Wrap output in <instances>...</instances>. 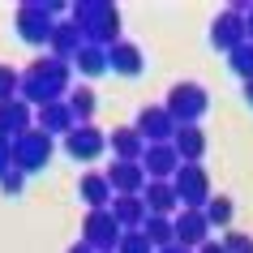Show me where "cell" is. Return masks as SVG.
<instances>
[{
	"mask_svg": "<svg viewBox=\"0 0 253 253\" xmlns=\"http://www.w3.org/2000/svg\"><path fill=\"white\" fill-rule=\"evenodd\" d=\"M47 155H52V137L47 133H22V142H17V163L22 168H39Z\"/></svg>",
	"mask_w": 253,
	"mask_h": 253,
	"instance_id": "7",
	"label": "cell"
},
{
	"mask_svg": "<svg viewBox=\"0 0 253 253\" xmlns=\"http://www.w3.org/2000/svg\"><path fill=\"white\" fill-rule=\"evenodd\" d=\"M223 249H227V253H253V240H249V236H240V232H232Z\"/></svg>",
	"mask_w": 253,
	"mask_h": 253,
	"instance_id": "27",
	"label": "cell"
},
{
	"mask_svg": "<svg viewBox=\"0 0 253 253\" xmlns=\"http://www.w3.org/2000/svg\"><path fill=\"white\" fill-rule=\"evenodd\" d=\"M211 39H214V47H223V52H236L240 43H249V39H245V9H240V4H236V9H227V13H219Z\"/></svg>",
	"mask_w": 253,
	"mask_h": 253,
	"instance_id": "4",
	"label": "cell"
},
{
	"mask_svg": "<svg viewBox=\"0 0 253 253\" xmlns=\"http://www.w3.org/2000/svg\"><path fill=\"white\" fill-rule=\"evenodd\" d=\"M86 245H90V249H103V253L120 245L116 219H112L107 211H94V214H90V223H86Z\"/></svg>",
	"mask_w": 253,
	"mask_h": 253,
	"instance_id": "6",
	"label": "cell"
},
{
	"mask_svg": "<svg viewBox=\"0 0 253 253\" xmlns=\"http://www.w3.org/2000/svg\"><path fill=\"white\" fill-rule=\"evenodd\" d=\"M245 99H249V103H253V82H245Z\"/></svg>",
	"mask_w": 253,
	"mask_h": 253,
	"instance_id": "35",
	"label": "cell"
},
{
	"mask_svg": "<svg viewBox=\"0 0 253 253\" xmlns=\"http://www.w3.org/2000/svg\"><path fill=\"white\" fill-rule=\"evenodd\" d=\"M116 249H120V253H150V240L142 236V232H137V236H125V240L116 245Z\"/></svg>",
	"mask_w": 253,
	"mask_h": 253,
	"instance_id": "25",
	"label": "cell"
},
{
	"mask_svg": "<svg viewBox=\"0 0 253 253\" xmlns=\"http://www.w3.org/2000/svg\"><path fill=\"white\" fill-rule=\"evenodd\" d=\"M0 129H4V133H22V129H26V107L22 103H4L0 107Z\"/></svg>",
	"mask_w": 253,
	"mask_h": 253,
	"instance_id": "21",
	"label": "cell"
},
{
	"mask_svg": "<svg viewBox=\"0 0 253 253\" xmlns=\"http://www.w3.org/2000/svg\"><path fill=\"white\" fill-rule=\"evenodd\" d=\"M56 47H60V52H69V47H73V30H60V35H56Z\"/></svg>",
	"mask_w": 253,
	"mask_h": 253,
	"instance_id": "29",
	"label": "cell"
},
{
	"mask_svg": "<svg viewBox=\"0 0 253 253\" xmlns=\"http://www.w3.org/2000/svg\"><path fill=\"white\" fill-rule=\"evenodd\" d=\"M69 112H73V116H82V120H90V112H94V94H90V90H78Z\"/></svg>",
	"mask_w": 253,
	"mask_h": 253,
	"instance_id": "24",
	"label": "cell"
},
{
	"mask_svg": "<svg viewBox=\"0 0 253 253\" xmlns=\"http://www.w3.org/2000/svg\"><path fill=\"white\" fill-rule=\"evenodd\" d=\"M112 69H120V73H137V69H142V56H137V47H129V43H116V47H112Z\"/></svg>",
	"mask_w": 253,
	"mask_h": 253,
	"instance_id": "17",
	"label": "cell"
},
{
	"mask_svg": "<svg viewBox=\"0 0 253 253\" xmlns=\"http://www.w3.org/2000/svg\"><path fill=\"white\" fill-rule=\"evenodd\" d=\"M176 245H185V249H193V245H206V236H211V223H206V214L202 211H185L180 219H176Z\"/></svg>",
	"mask_w": 253,
	"mask_h": 253,
	"instance_id": "5",
	"label": "cell"
},
{
	"mask_svg": "<svg viewBox=\"0 0 253 253\" xmlns=\"http://www.w3.org/2000/svg\"><path fill=\"white\" fill-rule=\"evenodd\" d=\"M198 253H227V249H223V245H214V240H206V245H202Z\"/></svg>",
	"mask_w": 253,
	"mask_h": 253,
	"instance_id": "32",
	"label": "cell"
},
{
	"mask_svg": "<svg viewBox=\"0 0 253 253\" xmlns=\"http://www.w3.org/2000/svg\"><path fill=\"white\" fill-rule=\"evenodd\" d=\"M47 30H52V22H39V13H35V9H22V35H26V39H47Z\"/></svg>",
	"mask_w": 253,
	"mask_h": 253,
	"instance_id": "22",
	"label": "cell"
},
{
	"mask_svg": "<svg viewBox=\"0 0 253 253\" xmlns=\"http://www.w3.org/2000/svg\"><path fill=\"white\" fill-rule=\"evenodd\" d=\"M146 202H150V211H155V214H168L176 206V189L163 185V180H155V185L146 189Z\"/></svg>",
	"mask_w": 253,
	"mask_h": 253,
	"instance_id": "15",
	"label": "cell"
},
{
	"mask_svg": "<svg viewBox=\"0 0 253 253\" xmlns=\"http://www.w3.org/2000/svg\"><path fill=\"white\" fill-rule=\"evenodd\" d=\"M4 155H9V150H4V142H0V163H4Z\"/></svg>",
	"mask_w": 253,
	"mask_h": 253,
	"instance_id": "36",
	"label": "cell"
},
{
	"mask_svg": "<svg viewBox=\"0 0 253 253\" xmlns=\"http://www.w3.org/2000/svg\"><path fill=\"white\" fill-rule=\"evenodd\" d=\"M245 39L253 43V9H245Z\"/></svg>",
	"mask_w": 253,
	"mask_h": 253,
	"instance_id": "31",
	"label": "cell"
},
{
	"mask_svg": "<svg viewBox=\"0 0 253 253\" xmlns=\"http://www.w3.org/2000/svg\"><path fill=\"white\" fill-rule=\"evenodd\" d=\"M202 214H206V223H219V227H227V223H232V202H227V198H211Z\"/></svg>",
	"mask_w": 253,
	"mask_h": 253,
	"instance_id": "23",
	"label": "cell"
},
{
	"mask_svg": "<svg viewBox=\"0 0 253 253\" xmlns=\"http://www.w3.org/2000/svg\"><path fill=\"white\" fill-rule=\"evenodd\" d=\"M146 168L155 176H168V172H176V150H168V146H150V155H146Z\"/></svg>",
	"mask_w": 253,
	"mask_h": 253,
	"instance_id": "19",
	"label": "cell"
},
{
	"mask_svg": "<svg viewBox=\"0 0 253 253\" xmlns=\"http://www.w3.org/2000/svg\"><path fill=\"white\" fill-rule=\"evenodd\" d=\"M13 86H17L13 69H0V99H9V94H13Z\"/></svg>",
	"mask_w": 253,
	"mask_h": 253,
	"instance_id": "28",
	"label": "cell"
},
{
	"mask_svg": "<svg viewBox=\"0 0 253 253\" xmlns=\"http://www.w3.org/2000/svg\"><path fill=\"white\" fill-rule=\"evenodd\" d=\"M99 146H103V137L94 133L90 125H82V129H73V133H69V150H73L78 159H94V155H99Z\"/></svg>",
	"mask_w": 253,
	"mask_h": 253,
	"instance_id": "12",
	"label": "cell"
},
{
	"mask_svg": "<svg viewBox=\"0 0 253 253\" xmlns=\"http://www.w3.org/2000/svg\"><path fill=\"white\" fill-rule=\"evenodd\" d=\"M78 60H82V69H86V73H99V69H103V56L94 52V47H86V52H78Z\"/></svg>",
	"mask_w": 253,
	"mask_h": 253,
	"instance_id": "26",
	"label": "cell"
},
{
	"mask_svg": "<svg viewBox=\"0 0 253 253\" xmlns=\"http://www.w3.org/2000/svg\"><path fill=\"white\" fill-rule=\"evenodd\" d=\"M142 236L150 240V245H159V249H168V245H176V227L163 219V214H150L146 227H142Z\"/></svg>",
	"mask_w": 253,
	"mask_h": 253,
	"instance_id": "13",
	"label": "cell"
},
{
	"mask_svg": "<svg viewBox=\"0 0 253 253\" xmlns=\"http://www.w3.org/2000/svg\"><path fill=\"white\" fill-rule=\"evenodd\" d=\"M107 189H112V185H107V176H86V180H82V198L99 211V206L107 202Z\"/></svg>",
	"mask_w": 253,
	"mask_h": 253,
	"instance_id": "20",
	"label": "cell"
},
{
	"mask_svg": "<svg viewBox=\"0 0 253 253\" xmlns=\"http://www.w3.org/2000/svg\"><path fill=\"white\" fill-rule=\"evenodd\" d=\"M176 202H185L189 211H198L211 202V180L202 172L198 163H180L176 168Z\"/></svg>",
	"mask_w": 253,
	"mask_h": 253,
	"instance_id": "1",
	"label": "cell"
},
{
	"mask_svg": "<svg viewBox=\"0 0 253 253\" xmlns=\"http://www.w3.org/2000/svg\"><path fill=\"white\" fill-rule=\"evenodd\" d=\"M227 65H232V73L245 82H253V43H240L236 52H227Z\"/></svg>",
	"mask_w": 253,
	"mask_h": 253,
	"instance_id": "16",
	"label": "cell"
},
{
	"mask_svg": "<svg viewBox=\"0 0 253 253\" xmlns=\"http://www.w3.org/2000/svg\"><path fill=\"white\" fill-rule=\"evenodd\" d=\"M17 185H22V176H17V172H4V189H9V193H13Z\"/></svg>",
	"mask_w": 253,
	"mask_h": 253,
	"instance_id": "30",
	"label": "cell"
},
{
	"mask_svg": "<svg viewBox=\"0 0 253 253\" xmlns=\"http://www.w3.org/2000/svg\"><path fill=\"white\" fill-rule=\"evenodd\" d=\"M159 253H193V249H185V245H168V249H159Z\"/></svg>",
	"mask_w": 253,
	"mask_h": 253,
	"instance_id": "33",
	"label": "cell"
},
{
	"mask_svg": "<svg viewBox=\"0 0 253 253\" xmlns=\"http://www.w3.org/2000/svg\"><path fill=\"white\" fill-rule=\"evenodd\" d=\"M137 125H142V129H137V137L146 133V137H155V142L163 146V137L172 133V125H176V120L168 116V107H146V112L137 116Z\"/></svg>",
	"mask_w": 253,
	"mask_h": 253,
	"instance_id": "8",
	"label": "cell"
},
{
	"mask_svg": "<svg viewBox=\"0 0 253 253\" xmlns=\"http://www.w3.org/2000/svg\"><path fill=\"white\" fill-rule=\"evenodd\" d=\"M107 185L120 189V198H129L142 189V172H137V163H112V172H107Z\"/></svg>",
	"mask_w": 253,
	"mask_h": 253,
	"instance_id": "11",
	"label": "cell"
},
{
	"mask_svg": "<svg viewBox=\"0 0 253 253\" xmlns=\"http://www.w3.org/2000/svg\"><path fill=\"white\" fill-rule=\"evenodd\" d=\"M65 90V65L60 60H39V65L30 69V78H26V94L30 99H56V94Z\"/></svg>",
	"mask_w": 253,
	"mask_h": 253,
	"instance_id": "2",
	"label": "cell"
},
{
	"mask_svg": "<svg viewBox=\"0 0 253 253\" xmlns=\"http://www.w3.org/2000/svg\"><path fill=\"white\" fill-rule=\"evenodd\" d=\"M39 120H43V133H60V129H73V112H69V107H60V103L43 107Z\"/></svg>",
	"mask_w": 253,
	"mask_h": 253,
	"instance_id": "14",
	"label": "cell"
},
{
	"mask_svg": "<svg viewBox=\"0 0 253 253\" xmlns=\"http://www.w3.org/2000/svg\"><path fill=\"white\" fill-rule=\"evenodd\" d=\"M202 150H206L202 129H198V125H180V129H176V155H180L185 163H198Z\"/></svg>",
	"mask_w": 253,
	"mask_h": 253,
	"instance_id": "10",
	"label": "cell"
},
{
	"mask_svg": "<svg viewBox=\"0 0 253 253\" xmlns=\"http://www.w3.org/2000/svg\"><path fill=\"white\" fill-rule=\"evenodd\" d=\"M112 219L116 223H142V202H137V193H129V198H116V211H112Z\"/></svg>",
	"mask_w": 253,
	"mask_h": 253,
	"instance_id": "18",
	"label": "cell"
},
{
	"mask_svg": "<svg viewBox=\"0 0 253 253\" xmlns=\"http://www.w3.org/2000/svg\"><path fill=\"white\" fill-rule=\"evenodd\" d=\"M82 17H86V30H90L94 39H112V35H116V13H112V9L86 4V9H78V22Z\"/></svg>",
	"mask_w": 253,
	"mask_h": 253,
	"instance_id": "9",
	"label": "cell"
},
{
	"mask_svg": "<svg viewBox=\"0 0 253 253\" xmlns=\"http://www.w3.org/2000/svg\"><path fill=\"white\" fill-rule=\"evenodd\" d=\"M69 253H90V245H73V249H69Z\"/></svg>",
	"mask_w": 253,
	"mask_h": 253,
	"instance_id": "34",
	"label": "cell"
},
{
	"mask_svg": "<svg viewBox=\"0 0 253 253\" xmlns=\"http://www.w3.org/2000/svg\"><path fill=\"white\" fill-rule=\"evenodd\" d=\"M206 112V94H202V86H176L172 90V103H168V116L176 120V125H193V120Z\"/></svg>",
	"mask_w": 253,
	"mask_h": 253,
	"instance_id": "3",
	"label": "cell"
}]
</instances>
